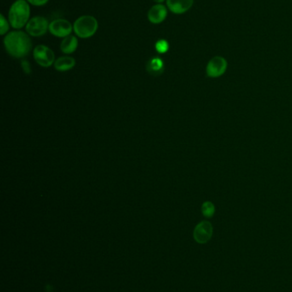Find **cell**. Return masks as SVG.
<instances>
[{"mask_svg": "<svg viewBox=\"0 0 292 292\" xmlns=\"http://www.w3.org/2000/svg\"><path fill=\"white\" fill-rule=\"evenodd\" d=\"M6 52L16 58H22L29 55L32 49V41L30 35L23 31H14L6 35L4 40Z\"/></svg>", "mask_w": 292, "mask_h": 292, "instance_id": "1", "label": "cell"}, {"mask_svg": "<svg viewBox=\"0 0 292 292\" xmlns=\"http://www.w3.org/2000/svg\"><path fill=\"white\" fill-rule=\"evenodd\" d=\"M30 7L27 0H17L12 4L9 11L10 24L14 29L26 27L30 21Z\"/></svg>", "mask_w": 292, "mask_h": 292, "instance_id": "2", "label": "cell"}, {"mask_svg": "<svg viewBox=\"0 0 292 292\" xmlns=\"http://www.w3.org/2000/svg\"><path fill=\"white\" fill-rule=\"evenodd\" d=\"M99 24L96 18L92 16H82L74 23L73 30L76 36L82 39L91 38L96 34Z\"/></svg>", "mask_w": 292, "mask_h": 292, "instance_id": "3", "label": "cell"}, {"mask_svg": "<svg viewBox=\"0 0 292 292\" xmlns=\"http://www.w3.org/2000/svg\"><path fill=\"white\" fill-rule=\"evenodd\" d=\"M48 21L44 17H35L31 18L27 24V34L33 37H41L46 35L47 30H49Z\"/></svg>", "mask_w": 292, "mask_h": 292, "instance_id": "4", "label": "cell"}, {"mask_svg": "<svg viewBox=\"0 0 292 292\" xmlns=\"http://www.w3.org/2000/svg\"><path fill=\"white\" fill-rule=\"evenodd\" d=\"M34 58L36 63L44 68L52 66L55 63V55L53 50L44 45H39L34 50Z\"/></svg>", "mask_w": 292, "mask_h": 292, "instance_id": "5", "label": "cell"}, {"mask_svg": "<svg viewBox=\"0 0 292 292\" xmlns=\"http://www.w3.org/2000/svg\"><path fill=\"white\" fill-rule=\"evenodd\" d=\"M73 26L65 19H56L49 25V32L58 38H65L71 35Z\"/></svg>", "mask_w": 292, "mask_h": 292, "instance_id": "6", "label": "cell"}, {"mask_svg": "<svg viewBox=\"0 0 292 292\" xmlns=\"http://www.w3.org/2000/svg\"><path fill=\"white\" fill-rule=\"evenodd\" d=\"M194 239L198 243H208L213 236V226L209 221L203 220L194 230Z\"/></svg>", "mask_w": 292, "mask_h": 292, "instance_id": "7", "label": "cell"}, {"mask_svg": "<svg viewBox=\"0 0 292 292\" xmlns=\"http://www.w3.org/2000/svg\"><path fill=\"white\" fill-rule=\"evenodd\" d=\"M227 69V62L222 57L212 58L207 66V74L209 77L217 78L222 76Z\"/></svg>", "mask_w": 292, "mask_h": 292, "instance_id": "8", "label": "cell"}, {"mask_svg": "<svg viewBox=\"0 0 292 292\" xmlns=\"http://www.w3.org/2000/svg\"><path fill=\"white\" fill-rule=\"evenodd\" d=\"M167 17V8L166 6L157 4L153 6L148 12V18L150 23L154 24H160L166 20Z\"/></svg>", "mask_w": 292, "mask_h": 292, "instance_id": "9", "label": "cell"}, {"mask_svg": "<svg viewBox=\"0 0 292 292\" xmlns=\"http://www.w3.org/2000/svg\"><path fill=\"white\" fill-rule=\"evenodd\" d=\"M193 4L194 0H167L168 9L177 15L187 12L193 6Z\"/></svg>", "mask_w": 292, "mask_h": 292, "instance_id": "10", "label": "cell"}, {"mask_svg": "<svg viewBox=\"0 0 292 292\" xmlns=\"http://www.w3.org/2000/svg\"><path fill=\"white\" fill-rule=\"evenodd\" d=\"M147 70L151 76H161L165 71L163 60L160 58H153L150 59L147 64Z\"/></svg>", "mask_w": 292, "mask_h": 292, "instance_id": "11", "label": "cell"}, {"mask_svg": "<svg viewBox=\"0 0 292 292\" xmlns=\"http://www.w3.org/2000/svg\"><path fill=\"white\" fill-rule=\"evenodd\" d=\"M75 65H76L75 58L69 57V56L59 58L54 63V68L60 72H65V71L71 70V69H73Z\"/></svg>", "mask_w": 292, "mask_h": 292, "instance_id": "12", "label": "cell"}, {"mask_svg": "<svg viewBox=\"0 0 292 292\" xmlns=\"http://www.w3.org/2000/svg\"><path fill=\"white\" fill-rule=\"evenodd\" d=\"M78 47V41L75 35H69L61 42V51L65 54H71L76 52Z\"/></svg>", "mask_w": 292, "mask_h": 292, "instance_id": "13", "label": "cell"}, {"mask_svg": "<svg viewBox=\"0 0 292 292\" xmlns=\"http://www.w3.org/2000/svg\"><path fill=\"white\" fill-rule=\"evenodd\" d=\"M202 211L205 217L211 218L214 214L215 207L213 205V203H211V202H205L202 204Z\"/></svg>", "mask_w": 292, "mask_h": 292, "instance_id": "14", "label": "cell"}, {"mask_svg": "<svg viewBox=\"0 0 292 292\" xmlns=\"http://www.w3.org/2000/svg\"><path fill=\"white\" fill-rule=\"evenodd\" d=\"M169 43L167 40H160L155 43V50L156 52H159L160 54L167 53L169 50Z\"/></svg>", "mask_w": 292, "mask_h": 292, "instance_id": "15", "label": "cell"}, {"mask_svg": "<svg viewBox=\"0 0 292 292\" xmlns=\"http://www.w3.org/2000/svg\"><path fill=\"white\" fill-rule=\"evenodd\" d=\"M0 26H1L0 27L1 35H6V33L8 32V30H9L10 24L3 14L0 15Z\"/></svg>", "mask_w": 292, "mask_h": 292, "instance_id": "16", "label": "cell"}, {"mask_svg": "<svg viewBox=\"0 0 292 292\" xmlns=\"http://www.w3.org/2000/svg\"><path fill=\"white\" fill-rule=\"evenodd\" d=\"M21 66L23 68V70H24L25 74L27 75H30L31 74V66H30V64L29 62L27 61V60H23L22 63H21Z\"/></svg>", "mask_w": 292, "mask_h": 292, "instance_id": "17", "label": "cell"}, {"mask_svg": "<svg viewBox=\"0 0 292 292\" xmlns=\"http://www.w3.org/2000/svg\"><path fill=\"white\" fill-rule=\"evenodd\" d=\"M28 3L35 6H43L48 3L49 0H27Z\"/></svg>", "mask_w": 292, "mask_h": 292, "instance_id": "18", "label": "cell"}, {"mask_svg": "<svg viewBox=\"0 0 292 292\" xmlns=\"http://www.w3.org/2000/svg\"><path fill=\"white\" fill-rule=\"evenodd\" d=\"M154 1H155V3L162 4L165 0H154Z\"/></svg>", "mask_w": 292, "mask_h": 292, "instance_id": "19", "label": "cell"}]
</instances>
